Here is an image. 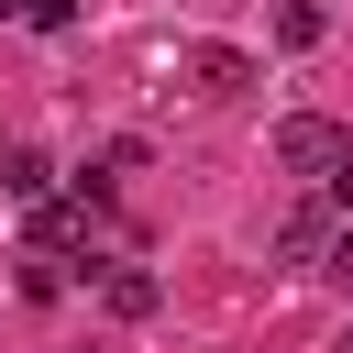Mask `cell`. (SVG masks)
<instances>
[{"instance_id": "1", "label": "cell", "mask_w": 353, "mask_h": 353, "mask_svg": "<svg viewBox=\"0 0 353 353\" xmlns=\"http://www.w3.org/2000/svg\"><path fill=\"white\" fill-rule=\"evenodd\" d=\"M342 154H353V132H342V121H320V110L276 121V165H287V176H331Z\"/></svg>"}, {"instance_id": "2", "label": "cell", "mask_w": 353, "mask_h": 353, "mask_svg": "<svg viewBox=\"0 0 353 353\" xmlns=\"http://www.w3.org/2000/svg\"><path fill=\"white\" fill-rule=\"evenodd\" d=\"M188 88H199V99H243V88H254V55H243V44H188Z\"/></svg>"}, {"instance_id": "3", "label": "cell", "mask_w": 353, "mask_h": 353, "mask_svg": "<svg viewBox=\"0 0 353 353\" xmlns=\"http://www.w3.org/2000/svg\"><path fill=\"white\" fill-rule=\"evenodd\" d=\"M276 254H287V265H309V254H331V199H309V210H287V221H276Z\"/></svg>"}, {"instance_id": "4", "label": "cell", "mask_w": 353, "mask_h": 353, "mask_svg": "<svg viewBox=\"0 0 353 353\" xmlns=\"http://www.w3.org/2000/svg\"><path fill=\"white\" fill-rule=\"evenodd\" d=\"M0 188H11L22 210H44V199H55V165H44L33 143H11V154H0Z\"/></svg>"}, {"instance_id": "5", "label": "cell", "mask_w": 353, "mask_h": 353, "mask_svg": "<svg viewBox=\"0 0 353 353\" xmlns=\"http://www.w3.org/2000/svg\"><path fill=\"white\" fill-rule=\"evenodd\" d=\"M77 232H88V188H77V199H44V210H33V243H44V254H55V243H77Z\"/></svg>"}, {"instance_id": "6", "label": "cell", "mask_w": 353, "mask_h": 353, "mask_svg": "<svg viewBox=\"0 0 353 353\" xmlns=\"http://www.w3.org/2000/svg\"><path fill=\"white\" fill-rule=\"evenodd\" d=\"M99 298H110L121 320H143V309H154V276H143V265H110V287H99Z\"/></svg>"}, {"instance_id": "7", "label": "cell", "mask_w": 353, "mask_h": 353, "mask_svg": "<svg viewBox=\"0 0 353 353\" xmlns=\"http://www.w3.org/2000/svg\"><path fill=\"white\" fill-rule=\"evenodd\" d=\"M276 33H287V44H320V33H331V11H320V0H287V11H276Z\"/></svg>"}, {"instance_id": "8", "label": "cell", "mask_w": 353, "mask_h": 353, "mask_svg": "<svg viewBox=\"0 0 353 353\" xmlns=\"http://www.w3.org/2000/svg\"><path fill=\"white\" fill-rule=\"evenodd\" d=\"M22 22H44V33H66V22H77V0H22Z\"/></svg>"}, {"instance_id": "9", "label": "cell", "mask_w": 353, "mask_h": 353, "mask_svg": "<svg viewBox=\"0 0 353 353\" xmlns=\"http://www.w3.org/2000/svg\"><path fill=\"white\" fill-rule=\"evenodd\" d=\"M320 199H331V210H342V221H353V154H342V165H331V176H320Z\"/></svg>"}, {"instance_id": "10", "label": "cell", "mask_w": 353, "mask_h": 353, "mask_svg": "<svg viewBox=\"0 0 353 353\" xmlns=\"http://www.w3.org/2000/svg\"><path fill=\"white\" fill-rule=\"evenodd\" d=\"M320 265H331V276L353 287V232H331V254H320Z\"/></svg>"}, {"instance_id": "11", "label": "cell", "mask_w": 353, "mask_h": 353, "mask_svg": "<svg viewBox=\"0 0 353 353\" xmlns=\"http://www.w3.org/2000/svg\"><path fill=\"white\" fill-rule=\"evenodd\" d=\"M0 11H11V22H22V0H0Z\"/></svg>"}]
</instances>
